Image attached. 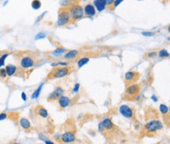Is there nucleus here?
Masks as SVG:
<instances>
[{"label": "nucleus", "instance_id": "1", "mask_svg": "<svg viewBox=\"0 0 170 144\" xmlns=\"http://www.w3.org/2000/svg\"><path fill=\"white\" fill-rule=\"evenodd\" d=\"M72 72L71 67H54L48 75V79H60L66 77L69 75Z\"/></svg>", "mask_w": 170, "mask_h": 144}, {"label": "nucleus", "instance_id": "2", "mask_svg": "<svg viewBox=\"0 0 170 144\" xmlns=\"http://www.w3.org/2000/svg\"><path fill=\"white\" fill-rule=\"evenodd\" d=\"M163 129V125L162 121L159 120H152L149 122H147L144 126V130L147 133H156L157 131H159Z\"/></svg>", "mask_w": 170, "mask_h": 144}, {"label": "nucleus", "instance_id": "3", "mask_svg": "<svg viewBox=\"0 0 170 144\" xmlns=\"http://www.w3.org/2000/svg\"><path fill=\"white\" fill-rule=\"evenodd\" d=\"M68 11L71 16V20L72 19L73 20L81 19L84 15L83 9L79 3H73L72 5H71L68 9Z\"/></svg>", "mask_w": 170, "mask_h": 144}, {"label": "nucleus", "instance_id": "4", "mask_svg": "<svg viewBox=\"0 0 170 144\" xmlns=\"http://www.w3.org/2000/svg\"><path fill=\"white\" fill-rule=\"evenodd\" d=\"M34 65H35V60L30 55H25L20 59V66L24 70L30 69L33 67Z\"/></svg>", "mask_w": 170, "mask_h": 144}, {"label": "nucleus", "instance_id": "5", "mask_svg": "<svg viewBox=\"0 0 170 144\" xmlns=\"http://www.w3.org/2000/svg\"><path fill=\"white\" fill-rule=\"evenodd\" d=\"M71 20V16L69 14V11L67 9H60L59 15H58V20L57 24L59 26H65L68 24Z\"/></svg>", "mask_w": 170, "mask_h": 144}, {"label": "nucleus", "instance_id": "6", "mask_svg": "<svg viewBox=\"0 0 170 144\" xmlns=\"http://www.w3.org/2000/svg\"><path fill=\"white\" fill-rule=\"evenodd\" d=\"M140 93V85L136 84H130L126 90H125V96L127 99H133L135 98Z\"/></svg>", "mask_w": 170, "mask_h": 144}, {"label": "nucleus", "instance_id": "7", "mask_svg": "<svg viewBox=\"0 0 170 144\" xmlns=\"http://www.w3.org/2000/svg\"><path fill=\"white\" fill-rule=\"evenodd\" d=\"M60 140L64 144H72L73 143L76 141V136L75 133L71 131H65L63 134L60 135Z\"/></svg>", "mask_w": 170, "mask_h": 144}, {"label": "nucleus", "instance_id": "8", "mask_svg": "<svg viewBox=\"0 0 170 144\" xmlns=\"http://www.w3.org/2000/svg\"><path fill=\"white\" fill-rule=\"evenodd\" d=\"M119 113L126 119H132L135 116V111L128 105H122L119 108Z\"/></svg>", "mask_w": 170, "mask_h": 144}, {"label": "nucleus", "instance_id": "9", "mask_svg": "<svg viewBox=\"0 0 170 144\" xmlns=\"http://www.w3.org/2000/svg\"><path fill=\"white\" fill-rule=\"evenodd\" d=\"M64 94V90L61 87H57L53 92H51L49 94V96H48V100L49 101H55L58 100L61 96H63Z\"/></svg>", "mask_w": 170, "mask_h": 144}, {"label": "nucleus", "instance_id": "10", "mask_svg": "<svg viewBox=\"0 0 170 144\" xmlns=\"http://www.w3.org/2000/svg\"><path fill=\"white\" fill-rule=\"evenodd\" d=\"M139 78V73L134 71H129L125 73L124 79L128 84H133V82L136 81Z\"/></svg>", "mask_w": 170, "mask_h": 144}, {"label": "nucleus", "instance_id": "11", "mask_svg": "<svg viewBox=\"0 0 170 144\" xmlns=\"http://www.w3.org/2000/svg\"><path fill=\"white\" fill-rule=\"evenodd\" d=\"M58 103L60 108H66L71 104V99L68 96L63 95L58 99Z\"/></svg>", "mask_w": 170, "mask_h": 144}, {"label": "nucleus", "instance_id": "12", "mask_svg": "<svg viewBox=\"0 0 170 144\" xmlns=\"http://www.w3.org/2000/svg\"><path fill=\"white\" fill-rule=\"evenodd\" d=\"M83 13L88 16H94L96 14V9L92 3H88L83 9Z\"/></svg>", "mask_w": 170, "mask_h": 144}, {"label": "nucleus", "instance_id": "13", "mask_svg": "<svg viewBox=\"0 0 170 144\" xmlns=\"http://www.w3.org/2000/svg\"><path fill=\"white\" fill-rule=\"evenodd\" d=\"M102 126L104 127V130H106V131H111L113 129L114 127V125H113V122L112 121L111 119L109 118H105L102 120V121L100 122Z\"/></svg>", "mask_w": 170, "mask_h": 144}, {"label": "nucleus", "instance_id": "14", "mask_svg": "<svg viewBox=\"0 0 170 144\" xmlns=\"http://www.w3.org/2000/svg\"><path fill=\"white\" fill-rule=\"evenodd\" d=\"M93 5L95 6V9H97L99 12L103 11L106 9V1H104V0H96V1H94Z\"/></svg>", "mask_w": 170, "mask_h": 144}, {"label": "nucleus", "instance_id": "15", "mask_svg": "<svg viewBox=\"0 0 170 144\" xmlns=\"http://www.w3.org/2000/svg\"><path fill=\"white\" fill-rule=\"evenodd\" d=\"M5 71H6V73L8 76H13L16 73L18 68L15 65H13V64H9L6 66V67L4 68Z\"/></svg>", "mask_w": 170, "mask_h": 144}, {"label": "nucleus", "instance_id": "16", "mask_svg": "<svg viewBox=\"0 0 170 144\" xmlns=\"http://www.w3.org/2000/svg\"><path fill=\"white\" fill-rule=\"evenodd\" d=\"M19 123H20V127L22 129H24L25 131H28V130L31 129V126H32L31 123H30V121L26 118H20Z\"/></svg>", "mask_w": 170, "mask_h": 144}, {"label": "nucleus", "instance_id": "17", "mask_svg": "<svg viewBox=\"0 0 170 144\" xmlns=\"http://www.w3.org/2000/svg\"><path fill=\"white\" fill-rule=\"evenodd\" d=\"M36 112H37V114L38 116H40V117H42V118H43V119H46V118H48V116H49L48 111H47L43 107H42V106L37 107Z\"/></svg>", "mask_w": 170, "mask_h": 144}, {"label": "nucleus", "instance_id": "18", "mask_svg": "<svg viewBox=\"0 0 170 144\" xmlns=\"http://www.w3.org/2000/svg\"><path fill=\"white\" fill-rule=\"evenodd\" d=\"M79 54V51L78 50H69L66 53V55H64V57L66 59H74L77 55Z\"/></svg>", "mask_w": 170, "mask_h": 144}, {"label": "nucleus", "instance_id": "19", "mask_svg": "<svg viewBox=\"0 0 170 144\" xmlns=\"http://www.w3.org/2000/svg\"><path fill=\"white\" fill-rule=\"evenodd\" d=\"M43 83H42V84H40V85L36 89V90L32 93V99H37L38 96H39V95H40V93H41V90H42V89H43Z\"/></svg>", "mask_w": 170, "mask_h": 144}, {"label": "nucleus", "instance_id": "20", "mask_svg": "<svg viewBox=\"0 0 170 144\" xmlns=\"http://www.w3.org/2000/svg\"><path fill=\"white\" fill-rule=\"evenodd\" d=\"M89 61V57H82L77 61V67L80 68L82 67H83L85 64H87Z\"/></svg>", "mask_w": 170, "mask_h": 144}, {"label": "nucleus", "instance_id": "21", "mask_svg": "<svg viewBox=\"0 0 170 144\" xmlns=\"http://www.w3.org/2000/svg\"><path fill=\"white\" fill-rule=\"evenodd\" d=\"M159 110L163 115H167L169 114V107L165 104H161L159 106Z\"/></svg>", "mask_w": 170, "mask_h": 144}, {"label": "nucleus", "instance_id": "22", "mask_svg": "<svg viewBox=\"0 0 170 144\" xmlns=\"http://www.w3.org/2000/svg\"><path fill=\"white\" fill-rule=\"evenodd\" d=\"M158 55L160 58H168V57H169V53L167 50L163 49L158 52Z\"/></svg>", "mask_w": 170, "mask_h": 144}, {"label": "nucleus", "instance_id": "23", "mask_svg": "<svg viewBox=\"0 0 170 144\" xmlns=\"http://www.w3.org/2000/svg\"><path fill=\"white\" fill-rule=\"evenodd\" d=\"M66 51V49L60 47V48L56 49V50L53 52V55H55V56H57V55H62L63 53H65Z\"/></svg>", "mask_w": 170, "mask_h": 144}, {"label": "nucleus", "instance_id": "24", "mask_svg": "<svg viewBox=\"0 0 170 144\" xmlns=\"http://www.w3.org/2000/svg\"><path fill=\"white\" fill-rule=\"evenodd\" d=\"M32 7L34 9H40V7H41V2H40V1H37V0L32 1Z\"/></svg>", "mask_w": 170, "mask_h": 144}, {"label": "nucleus", "instance_id": "25", "mask_svg": "<svg viewBox=\"0 0 170 144\" xmlns=\"http://www.w3.org/2000/svg\"><path fill=\"white\" fill-rule=\"evenodd\" d=\"M9 56V54L8 53H6V54H3L1 57H0V68L4 65V63H5V60H6V58Z\"/></svg>", "mask_w": 170, "mask_h": 144}, {"label": "nucleus", "instance_id": "26", "mask_svg": "<svg viewBox=\"0 0 170 144\" xmlns=\"http://www.w3.org/2000/svg\"><path fill=\"white\" fill-rule=\"evenodd\" d=\"M141 33L143 36H146V37H152L156 34L154 32H142Z\"/></svg>", "mask_w": 170, "mask_h": 144}, {"label": "nucleus", "instance_id": "27", "mask_svg": "<svg viewBox=\"0 0 170 144\" xmlns=\"http://www.w3.org/2000/svg\"><path fill=\"white\" fill-rule=\"evenodd\" d=\"M46 37V35L43 32H38L36 36H35V39H43Z\"/></svg>", "mask_w": 170, "mask_h": 144}, {"label": "nucleus", "instance_id": "28", "mask_svg": "<svg viewBox=\"0 0 170 144\" xmlns=\"http://www.w3.org/2000/svg\"><path fill=\"white\" fill-rule=\"evenodd\" d=\"M7 77V73L4 68H0V78L1 79H5Z\"/></svg>", "mask_w": 170, "mask_h": 144}, {"label": "nucleus", "instance_id": "29", "mask_svg": "<svg viewBox=\"0 0 170 144\" xmlns=\"http://www.w3.org/2000/svg\"><path fill=\"white\" fill-rule=\"evenodd\" d=\"M79 87H80V85H79V84H76V85H74V88H73V92H74V93L78 92V90H79Z\"/></svg>", "mask_w": 170, "mask_h": 144}, {"label": "nucleus", "instance_id": "30", "mask_svg": "<svg viewBox=\"0 0 170 144\" xmlns=\"http://www.w3.org/2000/svg\"><path fill=\"white\" fill-rule=\"evenodd\" d=\"M123 1L122 0H117V1H113V6H114V8H116V7H117L121 3H122Z\"/></svg>", "mask_w": 170, "mask_h": 144}, {"label": "nucleus", "instance_id": "31", "mask_svg": "<svg viewBox=\"0 0 170 144\" xmlns=\"http://www.w3.org/2000/svg\"><path fill=\"white\" fill-rule=\"evenodd\" d=\"M156 55H157V52L156 51H152V52H149L148 53V57H150V58L155 57Z\"/></svg>", "mask_w": 170, "mask_h": 144}, {"label": "nucleus", "instance_id": "32", "mask_svg": "<svg viewBox=\"0 0 170 144\" xmlns=\"http://www.w3.org/2000/svg\"><path fill=\"white\" fill-rule=\"evenodd\" d=\"M7 119V114H0V121L3 120H6Z\"/></svg>", "mask_w": 170, "mask_h": 144}, {"label": "nucleus", "instance_id": "33", "mask_svg": "<svg viewBox=\"0 0 170 144\" xmlns=\"http://www.w3.org/2000/svg\"><path fill=\"white\" fill-rule=\"evenodd\" d=\"M106 6H112L113 4V1L112 0H107V1H106Z\"/></svg>", "mask_w": 170, "mask_h": 144}, {"label": "nucleus", "instance_id": "34", "mask_svg": "<svg viewBox=\"0 0 170 144\" xmlns=\"http://www.w3.org/2000/svg\"><path fill=\"white\" fill-rule=\"evenodd\" d=\"M98 127H99V131H100V132H103V131H105V130H104V127H103L102 125H101V123L99 124V126H98Z\"/></svg>", "mask_w": 170, "mask_h": 144}, {"label": "nucleus", "instance_id": "35", "mask_svg": "<svg viewBox=\"0 0 170 144\" xmlns=\"http://www.w3.org/2000/svg\"><path fill=\"white\" fill-rule=\"evenodd\" d=\"M43 142H44V143L45 144H54L53 142H51L50 140H48V139H43Z\"/></svg>", "mask_w": 170, "mask_h": 144}, {"label": "nucleus", "instance_id": "36", "mask_svg": "<svg viewBox=\"0 0 170 144\" xmlns=\"http://www.w3.org/2000/svg\"><path fill=\"white\" fill-rule=\"evenodd\" d=\"M21 98H22L23 101H26V95L25 92H22V93H21Z\"/></svg>", "mask_w": 170, "mask_h": 144}, {"label": "nucleus", "instance_id": "37", "mask_svg": "<svg viewBox=\"0 0 170 144\" xmlns=\"http://www.w3.org/2000/svg\"><path fill=\"white\" fill-rule=\"evenodd\" d=\"M152 100H153V101H154V102H158V97H157V96H155V95H153V96H152Z\"/></svg>", "mask_w": 170, "mask_h": 144}, {"label": "nucleus", "instance_id": "38", "mask_svg": "<svg viewBox=\"0 0 170 144\" xmlns=\"http://www.w3.org/2000/svg\"><path fill=\"white\" fill-rule=\"evenodd\" d=\"M11 144H20V143H13Z\"/></svg>", "mask_w": 170, "mask_h": 144}]
</instances>
